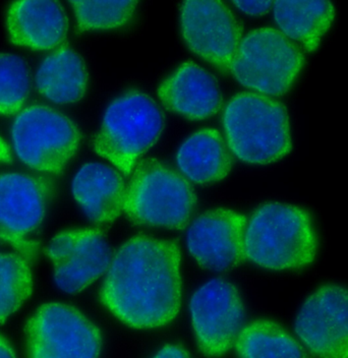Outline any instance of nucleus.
Wrapping results in <instances>:
<instances>
[{"label":"nucleus","instance_id":"f257e3e1","mask_svg":"<svg viewBox=\"0 0 348 358\" xmlns=\"http://www.w3.org/2000/svg\"><path fill=\"white\" fill-rule=\"evenodd\" d=\"M181 262L175 241L134 235L112 256L99 292L101 303L131 328L167 326L181 310Z\"/></svg>","mask_w":348,"mask_h":358},{"label":"nucleus","instance_id":"f03ea898","mask_svg":"<svg viewBox=\"0 0 348 358\" xmlns=\"http://www.w3.org/2000/svg\"><path fill=\"white\" fill-rule=\"evenodd\" d=\"M244 252L246 261L265 270L283 272L309 267L318 252L311 214L293 203H263L246 222Z\"/></svg>","mask_w":348,"mask_h":358},{"label":"nucleus","instance_id":"7ed1b4c3","mask_svg":"<svg viewBox=\"0 0 348 358\" xmlns=\"http://www.w3.org/2000/svg\"><path fill=\"white\" fill-rule=\"evenodd\" d=\"M222 123L229 150L248 164L277 162L293 149L288 111L270 96L237 94L226 104Z\"/></svg>","mask_w":348,"mask_h":358},{"label":"nucleus","instance_id":"20e7f679","mask_svg":"<svg viewBox=\"0 0 348 358\" xmlns=\"http://www.w3.org/2000/svg\"><path fill=\"white\" fill-rule=\"evenodd\" d=\"M196 203V192L185 176L158 159L148 158L134 167L123 212L137 225L183 230Z\"/></svg>","mask_w":348,"mask_h":358},{"label":"nucleus","instance_id":"39448f33","mask_svg":"<svg viewBox=\"0 0 348 358\" xmlns=\"http://www.w3.org/2000/svg\"><path fill=\"white\" fill-rule=\"evenodd\" d=\"M164 116L154 100L138 90H129L107 107L94 138V151L130 176L139 159L158 142Z\"/></svg>","mask_w":348,"mask_h":358},{"label":"nucleus","instance_id":"423d86ee","mask_svg":"<svg viewBox=\"0 0 348 358\" xmlns=\"http://www.w3.org/2000/svg\"><path fill=\"white\" fill-rule=\"evenodd\" d=\"M305 66L300 46L277 29H256L242 37L229 73L246 88L270 97L291 90Z\"/></svg>","mask_w":348,"mask_h":358},{"label":"nucleus","instance_id":"0eeeda50","mask_svg":"<svg viewBox=\"0 0 348 358\" xmlns=\"http://www.w3.org/2000/svg\"><path fill=\"white\" fill-rule=\"evenodd\" d=\"M11 142L25 165L43 173L60 174L78 151L81 131L62 112L34 104L13 120Z\"/></svg>","mask_w":348,"mask_h":358},{"label":"nucleus","instance_id":"6e6552de","mask_svg":"<svg viewBox=\"0 0 348 358\" xmlns=\"http://www.w3.org/2000/svg\"><path fill=\"white\" fill-rule=\"evenodd\" d=\"M28 358H99L102 335L75 306L47 302L26 324Z\"/></svg>","mask_w":348,"mask_h":358},{"label":"nucleus","instance_id":"1a4fd4ad","mask_svg":"<svg viewBox=\"0 0 348 358\" xmlns=\"http://www.w3.org/2000/svg\"><path fill=\"white\" fill-rule=\"evenodd\" d=\"M53 178L20 172L0 174V239L34 259L38 245L29 241L43 223L55 196Z\"/></svg>","mask_w":348,"mask_h":358},{"label":"nucleus","instance_id":"9d476101","mask_svg":"<svg viewBox=\"0 0 348 358\" xmlns=\"http://www.w3.org/2000/svg\"><path fill=\"white\" fill-rule=\"evenodd\" d=\"M197 348L205 357H223L235 345L244 319L239 289L225 279L210 280L197 288L190 301Z\"/></svg>","mask_w":348,"mask_h":358},{"label":"nucleus","instance_id":"9b49d317","mask_svg":"<svg viewBox=\"0 0 348 358\" xmlns=\"http://www.w3.org/2000/svg\"><path fill=\"white\" fill-rule=\"evenodd\" d=\"M294 331L318 358H348V288L327 283L314 290L298 310Z\"/></svg>","mask_w":348,"mask_h":358},{"label":"nucleus","instance_id":"f8f14e48","mask_svg":"<svg viewBox=\"0 0 348 358\" xmlns=\"http://www.w3.org/2000/svg\"><path fill=\"white\" fill-rule=\"evenodd\" d=\"M58 289L78 294L106 274L112 255L106 237L93 228L64 230L46 248Z\"/></svg>","mask_w":348,"mask_h":358},{"label":"nucleus","instance_id":"ddd939ff","mask_svg":"<svg viewBox=\"0 0 348 358\" xmlns=\"http://www.w3.org/2000/svg\"><path fill=\"white\" fill-rule=\"evenodd\" d=\"M181 29L188 48L223 71L242 39V24L222 1L190 0L181 3Z\"/></svg>","mask_w":348,"mask_h":358},{"label":"nucleus","instance_id":"4468645a","mask_svg":"<svg viewBox=\"0 0 348 358\" xmlns=\"http://www.w3.org/2000/svg\"><path fill=\"white\" fill-rule=\"evenodd\" d=\"M246 215L226 208L203 213L188 227V252L205 270L226 272L239 267L246 261Z\"/></svg>","mask_w":348,"mask_h":358},{"label":"nucleus","instance_id":"2eb2a0df","mask_svg":"<svg viewBox=\"0 0 348 358\" xmlns=\"http://www.w3.org/2000/svg\"><path fill=\"white\" fill-rule=\"evenodd\" d=\"M157 95L168 110L190 120L212 117L223 103L216 78L193 62H183L168 76Z\"/></svg>","mask_w":348,"mask_h":358},{"label":"nucleus","instance_id":"dca6fc26","mask_svg":"<svg viewBox=\"0 0 348 358\" xmlns=\"http://www.w3.org/2000/svg\"><path fill=\"white\" fill-rule=\"evenodd\" d=\"M6 27L11 43L35 50H50L64 43L69 17L60 2L22 0L8 6Z\"/></svg>","mask_w":348,"mask_h":358},{"label":"nucleus","instance_id":"f3484780","mask_svg":"<svg viewBox=\"0 0 348 358\" xmlns=\"http://www.w3.org/2000/svg\"><path fill=\"white\" fill-rule=\"evenodd\" d=\"M125 189L120 172L98 162L83 165L71 182L76 203L87 218L98 225L113 222L120 216Z\"/></svg>","mask_w":348,"mask_h":358},{"label":"nucleus","instance_id":"a211bd4d","mask_svg":"<svg viewBox=\"0 0 348 358\" xmlns=\"http://www.w3.org/2000/svg\"><path fill=\"white\" fill-rule=\"evenodd\" d=\"M176 162L188 181L200 185L219 182L232 169V158L221 134L203 129L190 134L179 147Z\"/></svg>","mask_w":348,"mask_h":358},{"label":"nucleus","instance_id":"6ab92c4d","mask_svg":"<svg viewBox=\"0 0 348 358\" xmlns=\"http://www.w3.org/2000/svg\"><path fill=\"white\" fill-rule=\"evenodd\" d=\"M88 82L84 59L67 44L47 55L35 75L38 92L56 104H74L82 100L86 95Z\"/></svg>","mask_w":348,"mask_h":358},{"label":"nucleus","instance_id":"aec40b11","mask_svg":"<svg viewBox=\"0 0 348 358\" xmlns=\"http://www.w3.org/2000/svg\"><path fill=\"white\" fill-rule=\"evenodd\" d=\"M273 10L280 32L307 51L318 48L335 15L329 1H276Z\"/></svg>","mask_w":348,"mask_h":358},{"label":"nucleus","instance_id":"412c9836","mask_svg":"<svg viewBox=\"0 0 348 358\" xmlns=\"http://www.w3.org/2000/svg\"><path fill=\"white\" fill-rule=\"evenodd\" d=\"M235 345L239 358H307L300 342L271 320H256L244 326Z\"/></svg>","mask_w":348,"mask_h":358},{"label":"nucleus","instance_id":"4be33fe9","mask_svg":"<svg viewBox=\"0 0 348 358\" xmlns=\"http://www.w3.org/2000/svg\"><path fill=\"white\" fill-rule=\"evenodd\" d=\"M33 286L28 259L15 252H0V324L26 303Z\"/></svg>","mask_w":348,"mask_h":358},{"label":"nucleus","instance_id":"5701e85b","mask_svg":"<svg viewBox=\"0 0 348 358\" xmlns=\"http://www.w3.org/2000/svg\"><path fill=\"white\" fill-rule=\"evenodd\" d=\"M78 33L116 30L134 17L137 1H71Z\"/></svg>","mask_w":348,"mask_h":358},{"label":"nucleus","instance_id":"b1692460","mask_svg":"<svg viewBox=\"0 0 348 358\" xmlns=\"http://www.w3.org/2000/svg\"><path fill=\"white\" fill-rule=\"evenodd\" d=\"M30 88V71L27 62L13 53H0V115L22 111Z\"/></svg>","mask_w":348,"mask_h":358},{"label":"nucleus","instance_id":"393cba45","mask_svg":"<svg viewBox=\"0 0 348 358\" xmlns=\"http://www.w3.org/2000/svg\"><path fill=\"white\" fill-rule=\"evenodd\" d=\"M274 2L271 1H235L233 2L239 10L246 15H262L268 13L273 8Z\"/></svg>","mask_w":348,"mask_h":358},{"label":"nucleus","instance_id":"a878e982","mask_svg":"<svg viewBox=\"0 0 348 358\" xmlns=\"http://www.w3.org/2000/svg\"><path fill=\"white\" fill-rule=\"evenodd\" d=\"M153 358H192V357L183 345L166 344Z\"/></svg>","mask_w":348,"mask_h":358},{"label":"nucleus","instance_id":"bb28decb","mask_svg":"<svg viewBox=\"0 0 348 358\" xmlns=\"http://www.w3.org/2000/svg\"><path fill=\"white\" fill-rule=\"evenodd\" d=\"M0 358H17L10 341L1 333H0Z\"/></svg>","mask_w":348,"mask_h":358},{"label":"nucleus","instance_id":"cd10ccee","mask_svg":"<svg viewBox=\"0 0 348 358\" xmlns=\"http://www.w3.org/2000/svg\"><path fill=\"white\" fill-rule=\"evenodd\" d=\"M13 160L10 145L0 136V164L8 163Z\"/></svg>","mask_w":348,"mask_h":358}]
</instances>
